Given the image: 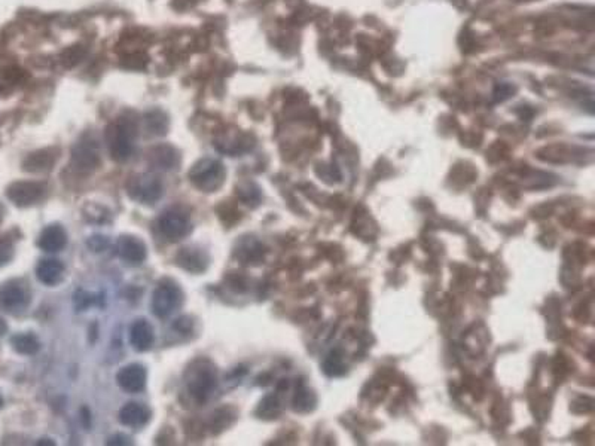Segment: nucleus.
<instances>
[{
    "label": "nucleus",
    "mask_w": 595,
    "mask_h": 446,
    "mask_svg": "<svg viewBox=\"0 0 595 446\" xmlns=\"http://www.w3.org/2000/svg\"><path fill=\"white\" fill-rule=\"evenodd\" d=\"M187 388L198 400L206 402L213 395L217 382L215 366L207 360H198L192 363L186 375Z\"/></svg>",
    "instance_id": "nucleus-1"
},
{
    "label": "nucleus",
    "mask_w": 595,
    "mask_h": 446,
    "mask_svg": "<svg viewBox=\"0 0 595 446\" xmlns=\"http://www.w3.org/2000/svg\"><path fill=\"white\" fill-rule=\"evenodd\" d=\"M190 179L192 185L203 192H216L224 185L225 170L215 159H201L192 167Z\"/></svg>",
    "instance_id": "nucleus-2"
},
{
    "label": "nucleus",
    "mask_w": 595,
    "mask_h": 446,
    "mask_svg": "<svg viewBox=\"0 0 595 446\" xmlns=\"http://www.w3.org/2000/svg\"><path fill=\"white\" fill-rule=\"evenodd\" d=\"M128 195L140 204L152 206L162 197L161 180L152 174H137L128 180Z\"/></svg>",
    "instance_id": "nucleus-3"
},
{
    "label": "nucleus",
    "mask_w": 595,
    "mask_h": 446,
    "mask_svg": "<svg viewBox=\"0 0 595 446\" xmlns=\"http://www.w3.org/2000/svg\"><path fill=\"white\" fill-rule=\"evenodd\" d=\"M135 126L131 121L112 125L108 130V143L112 158L122 163L128 159L133 152V140L135 135Z\"/></svg>",
    "instance_id": "nucleus-4"
},
{
    "label": "nucleus",
    "mask_w": 595,
    "mask_h": 446,
    "mask_svg": "<svg viewBox=\"0 0 595 446\" xmlns=\"http://www.w3.org/2000/svg\"><path fill=\"white\" fill-rule=\"evenodd\" d=\"M183 302V293L174 283H162L155 290L152 297V311L156 317L164 318L171 315L181 308Z\"/></svg>",
    "instance_id": "nucleus-5"
},
{
    "label": "nucleus",
    "mask_w": 595,
    "mask_h": 446,
    "mask_svg": "<svg viewBox=\"0 0 595 446\" xmlns=\"http://www.w3.org/2000/svg\"><path fill=\"white\" fill-rule=\"evenodd\" d=\"M158 226L162 236L169 241H179L191 231V220L185 211L171 208L158 219Z\"/></svg>",
    "instance_id": "nucleus-6"
},
{
    "label": "nucleus",
    "mask_w": 595,
    "mask_h": 446,
    "mask_svg": "<svg viewBox=\"0 0 595 446\" xmlns=\"http://www.w3.org/2000/svg\"><path fill=\"white\" fill-rule=\"evenodd\" d=\"M8 198L18 207L37 204L45 195V185L37 182H15L6 190Z\"/></svg>",
    "instance_id": "nucleus-7"
},
{
    "label": "nucleus",
    "mask_w": 595,
    "mask_h": 446,
    "mask_svg": "<svg viewBox=\"0 0 595 446\" xmlns=\"http://www.w3.org/2000/svg\"><path fill=\"white\" fill-rule=\"evenodd\" d=\"M28 304V293L26 288L18 281H9L0 288V306L5 311L18 313L23 311Z\"/></svg>",
    "instance_id": "nucleus-8"
},
{
    "label": "nucleus",
    "mask_w": 595,
    "mask_h": 446,
    "mask_svg": "<svg viewBox=\"0 0 595 446\" xmlns=\"http://www.w3.org/2000/svg\"><path fill=\"white\" fill-rule=\"evenodd\" d=\"M118 254L125 263L137 267L144 262L148 253H146V246L142 240L133 236H124L118 241Z\"/></svg>",
    "instance_id": "nucleus-9"
},
{
    "label": "nucleus",
    "mask_w": 595,
    "mask_h": 446,
    "mask_svg": "<svg viewBox=\"0 0 595 446\" xmlns=\"http://www.w3.org/2000/svg\"><path fill=\"white\" fill-rule=\"evenodd\" d=\"M146 369L137 363L122 367L117 375L119 387L127 393H140L146 386Z\"/></svg>",
    "instance_id": "nucleus-10"
},
{
    "label": "nucleus",
    "mask_w": 595,
    "mask_h": 446,
    "mask_svg": "<svg viewBox=\"0 0 595 446\" xmlns=\"http://www.w3.org/2000/svg\"><path fill=\"white\" fill-rule=\"evenodd\" d=\"M100 164L97 146L94 142H82L73 151V165L81 172H91Z\"/></svg>",
    "instance_id": "nucleus-11"
},
{
    "label": "nucleus",
    "mask_w": 595,
    "mask_h": 446,
    "mask_svg": "<svg viewBox=\"0 0 595 446\" xmlns=\"http://www.w3.org/2000/svg\"><path fill=\"white\" fill-rule=\"evenodd\" d=\"M176 262L181 268H183L185 271H190L192 274H201L208 267L207 254L200 249H194V247L182 249L179 253H177Z\"/></svg>",
    "instance_id": "nucleus-12"
},
{
    "label": "nucleus",
    "mask_w": 595,
    "mask_h": 446,
    "mask_svg": "<svg viewBox=\"0 0 595 446\" xmlns=\"http://www.w3.org/2000/svg\"><path fill=\"white\" fill-rule=\"evenodd\" d=\"M67 244V233L61 225L54 223V225L47 226L42 231L37 240V246L45 251H60L66 247Z\"/></svg>",
    "instance_id": "nucleus-13"
},
{
    "label": "nucleus",
    "mask_w": 595,
    "mask_h": 446,
    "mask_svg": "<svg viewBox=\"0 0 595 446\" xmlns=\"http://www.w3.org/2000/svg\"><path fill=\"white\" fill-rule=\"evenodd\" d=\"M151 420V411L142 403H127L119 411V421L127 427H142Z\"/></svg>",
    "instance_id": "nucleus-14"
},
{
    "label": "nucleus",
    "mask_w": 595,
    "mask_h": 446,
    "mask_svg": "<svg viewBox=\"0 0 595 446\" xmlns=\"http://www.w3.org/2000/svg\"><path fill=\"white\" fill-rule=\"evenodd\" d=\"M153 327L151 326L149 322L146 320H137L133 327H131V333H130V341L134 349H137V352H148V349L153 345Z\"/></svg>",
    "instance_id": "nucleus-15"
},
{
    "label": "nucleus",
    "mask_w": 595,
    "mask_h": 446,
    "mask_svg": "<svg viewBox=\"0 0 595 446\" xmlns=\"http://www.w3.org/2000/svg\"><path fill=\"white\" fill-rule=\"evenodd\" d=\"M36 277L47 286H56L65 277V265L57 259L40 261L36 268Z\"/></svg>",
    "instance_id": "nucleus-16"
},
{
    "label": "nucleus",
    "mask_w": 595,
    "mask_h": 446,
    "mask_svg": "<svg viewBox=\"0 0 595 446\" xmlns=\"http://www.w3.org/2000/svg\"><path fill=\"white\" fill-rule=\"evenodd\" d=\"M149 163L156 168L170 170L179 164V155L171 146H158L149 152Z\"/></svg>",
    "instance_id": "nucleus-17"
},
{
    "label": "nucleus",
    "mask_w": 595,
    "mask_h": 446,
    "mask_svg": "<svg viewBox=\"0 0 595 446\" xmlns=\"http://www.w3.org/2000/svg\"><path fill=\"white\" fill-rule=\"evenodd\" d=\"M56 161H57V155H54L52 151H39L28 155L26 158L23 167L26 172L40 173V172H48V170H51Z\"/></svg>",
    "instance_id": "nucleus-18"
},
{
    "label": "nucleus",
    "mask_w": 595,
    "mask_h": 446,
    "mask_svg": "<svg viewBox=\"0 0 595 446\" xmlns=\"http://www.w3.org/2000/svg\"><path fill=\"white\" fill-rule=\"evenodd\" d=\"M10 344H12V347L17 353L26 354V356L36 354L40 348L37 338L33 333L15 335L12 339H10Z\"/></svg>",
    "instance_id": "nucleus-19"
},
{
    "label": "nucleus",
    "mask_w": 595,
    "mask_h": 446,
    "mask_svg": "<svg viewBox=\"0 0 595 446\" xmlns=\"http://www.w3.org/2000/svg\"><path fill=\"white\" fill-rule=\"evenodd\" d=\"M234 420H235V413H234L233 408L225 406V408L217 409L213 413L210 422H208V427H210L212 433L217 434V433H221L231 426Z\"/></svg>",
    "instance_id": "nucleus-20"
},
{
    "label": "nucleus",
    "mask_w": 595,
    "mask_h": 446,
    "mask_svg": "<svg viewBox=\"0 0 595 446\" xmlns=\"http://www.w3.org/2000/svg\"><path fill=\"white\" fill-rule=\"evenodd\" d=\"M83 216L87 217L88 222L104 223V222L110 220V211L104 207H101V206L87 204L85 207H83Z\"/></svg>",
    "instance_id": "nucleus-21"
},
{
    "label": "nucleus",
    "mask_w": 595,
    "mask_h": 446,
    "mask_svg": "<svg viewBox=\"0 0 595 446\" xmlns=\"http://www.w3.org/2000/svg\"><path fill=\"white\" fill-rule=\"evenodd\" d=\"M258 413L262 418H276V415L278 413V402L276 400V397H267L264 399V402L260 403V406L258 409Z\"/></svg>",
    "instance_id": "nucleus-22"
},
{
    "label": "nucleus",
    "mask_w": 595,
    "mask_h": 446,
    "mask_svg": "<svg viewBox=\"0 0 595 446\" xmlns=\"http://www.w3.org/2000/svg\"><path fill=\"white\" fill-rule=\"evenodd\" d=\"M14 258V244L9 238H0V267H3Z\"/></svg>",
    "instance_id": "nucleus-23"
},
{
    "label": "nucleus",
    "mask_w": 595,
    "mask_h": 446,
    "mask_svg": "<svg viewBox=\"0 0 595 446\" xmlns=\"http://www.w3.org/2000/svg\"><path fill=\"white\" fill-rule=\"evenodd\" d=\"M96 302H97V297L91 293H88V292H85V290H79L75 295V306L78 308L79 311L87 310L88 306L94 305Z\"/></svg>",
    "instance_id": "nucleus-24"
},
{
    "label": "nucleus",
    "mask_w": 595,
    "mask_h": 446,
    "mask_svg": "<svg viewBox=\"0 0 595 446\" xmlns=\"http://www.w3.org/2000/svg\"><path fill=\"white\" fill-rule=\"evenodd\" d=\"M87 246L90 250H92L94 253H101L104 250H108V247L110 246V241L108 237L103 236H92L88 238Z\"/></svg>",
    "instance_id": "nucleus-25"
},
{
    "label": "nucleus",
    "mask_w": 595,
    "mask_h": 446,
    "mask_svg": "<svg viewBox=\"0 0 595 446\" xmlns=\"http://www.w3.org/2000/svg\"><path fill=\"white\" fill-rule=\"evenodd\" d=\"M131 439L128 436H125V434H117V436H113L108 440V445H131Z\"/></svg>",
    "instance_id": "nucleus-26"
},
{
    "label": "nucleus",
    "mask_w": 595,
    "mask_h": 446,
    "mask_svg": "<svg viewBox=\"0 0 595 446\" xmlns=\"http://www.w3.org/2000/svg\"><path fill=\"white\" fill-rule=\"evenodd\" d=\"M6 331H8V326H6V323H5L3 318L0 317V338H2V336L6 333Z\"/></svg>",
    "instance_id": "nucleus-27"
},
{
    "label": "nucleus",
    "mask_w": 595,
    "mask_h": 446,
    "mask_svg": "<svg viewBox=\"0 0 595 446\" xmlns=\"http://www.w3.org/2000/svg\"><path fill=\"white\" fill-rule=\"evenodd\" d=\"M49 439H42L40 442H39V445H56L54 442H48Z\"/></svg>",
    "instance_id": "nucleus-28"
},
{
    "label": "nucleus",
    "mask_w": 595,
    "mask_h": 446,
    "mask_svg": "<svg viewBox=\"0 0 595 446\" xmlns=\"http://www.w3.org/2000/svg\"><path fill=\"white\" fill-rule=\"evenodd\" d=\"M3 213H5V210H3L2 204H0V223H2V220H3Z\"/></svg>",
    "instance_id": "nucleus-29"
},
{
    "label": "nucleus",
    "mask_w": 595,
    "mask_h": 446,
    "mask_svg": "<svg viewBox=\"0 0 595 446\" xmlns=\"http://www.w3.org/2000/svg\"><path fill=\"white\" fill-rule=\"evenodd\" d=\"M2 406H3V397L0 395V409H2Z\"/></svg>",
    "instance_id": "nucleus-30"
}]
</instances>
